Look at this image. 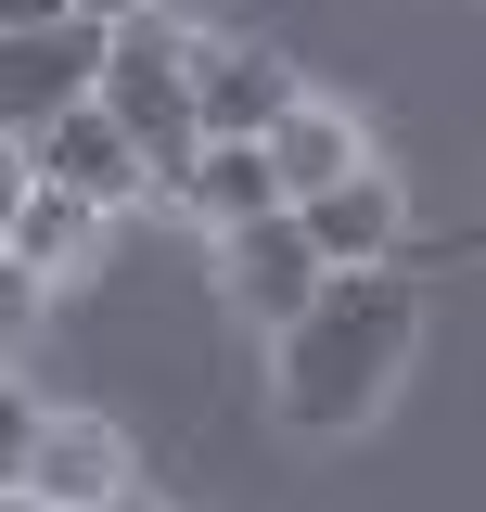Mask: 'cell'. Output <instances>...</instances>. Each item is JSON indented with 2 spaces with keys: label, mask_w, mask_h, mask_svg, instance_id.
Masks as SVG:
<instances>
[{
  "label": "cell",
  "mask_w": 486,
  "mask_h": 512,
  "mask_svg": "<svg viewBox=\"0 0 486 512\" xmlns=\"http://www.w3.org/2000/svg\"><path fill=\"white\" fill-rule=\"evenodd\" d=\"M64 13H77V26H103V39H116V26H141V13H167V0H64Z\"/></svg>",
  "instance_id": "14"
},
{
  "label": "cell",
  "mask_w": 486,
  "mask_h": 512,
  "mask_svg": "<svg viewBox=\"0 0 486 512\" xmlns=\"http://www.w3.org/2000/svg\"><path fill=\"white\" fill-rule=\"evenodd\" d=\"M410 346H423L410 269H333L320 308H307L295 333H269V410H282V436H307V448L371 436V423L397 410Z\"/></svg>",
  "instance_id": "1"
},
{
  "label": "cell",
  "mask_w": 486,
  "mask_h": 512,
  "mask_svg": "<svg viewBox=\"0 0 486 512\" xmlns=\"http://www.w3.org/2000/svg\"><path fill=\"white\" fill-rule=\"evenodd\" d=\"M103 512H141V500H103Z\"/></svg>",
  "instance_id": "17"
},
{
  "label": "cell",
  "mask_w": 486,
  "mask_h": 512,
  "mask_svg": "<svg viewBox=\"0 0 486 512\" xmlns=\"http://www.w3.org/2000/svg\"><path fill=\"white\" fill-rule=\"evenodd\" d=\"M103 231H116L103 205H77V192H26V218H13V244H0V256L52 295L64 269H90V256H103Z\"/></svg>",
  "instance_id": "11"
},
{
  "label": "cell",
  "mask_w": 486,
  "mask_h": 512,
  "mask_svg": "<svg viewBox=\"0 0 486 512\" xmlns=\"http://www.w3.org/2000/svg\"><path fill=\"white\" fill-rule=\"evenodd\" d=\"M26 180H39V192H77V205H103V218H128V205L154 192V167H141V141L90 103V116H64V128L26 141Z\"/></svg>",
  "instance_id": "5"
},
{
  "label": "cell",
  "mask_w": 486,
  "mask_h": 512,
  "mask_svg": "<svg viewBox=\"0 0 486 512\" xmlns=\"http://www.w3.org/2000/svg\"><path fill=\"white\" fill-rule=\"evenodd\" d=\"M295 103H307V90H295V64L269 52V39H205V77H192L205 141H269Z\"/></svg>",
  "instance_id": "6"
},
{
  "label": "cell",
  "mask_w": 486,
  "mask_h": 512,
  "mask_svg": "<svg viewBox=\"0 0 486 512\" xmlns=\"http://www.w3.org/2000/svg\"><path fill=\"white\" fill-rule=\"evenodd\" d=\"M26 192H39V180H26V141H0V244H13V218H26Z\"/></svg>",
  "instance_id": "13"
},
{
  "label": "cell",
  "mask_w": 486,
  "mask_h": 512,
  "mask_svg": "<svg viewBox=\"0 0 486 512\" xmlns=\"http://www.w3.org/2000/svg\"><path fill=\"white\" fill-rule=\"evenodd\" d=\"M256 154H269V180H282V205H320V192H346V180L371 167V128L346 116V103H320V90H307V103H295L282 128H269Z\"/></svg>",
  "instance_id": "9"
},
{
  "label": "cell",
  "mask_w": 486,
  "mask_h": 512,
  "mask_svg": "<svg viewBox=\"0 0 486 512\" xmlns=\"http://www.w3.org/2000/svg\"><path fill=\"white\" fill-rule=\"evenodd\" d=\"M295 231L320 244V269H397V231H410V192H397V167H359L346 192H320V205H295Z\"/></svg>",
  "instance_id": "8"
},
{
  "label": "cell",
  "mask_w": 486,
  "mask_h": 512,
  "mask_svg": "<svg viewBox=\"0 0 486 512\" xmlns=\"http://www.w3.org/2000/svg\"><path fill=\"white\" fill-rule=\"evenodd\" d=\"M0 512H39V500H26V487H0Z\"/></svg>",
  "instance_id": "16"
},
{
  "label": "cell",
  "mask_w": 486,
  "mask_h": 512,
  "mask_svg": "<svg viewBox=\"0 0 486 512\" xmlns=\"http://www.w3.org/2000/svg\"><path fill=\"white\" fill-rule=\"evenodd\" d=\"M26 26H64V0H0V39H26Z\"/></svg>",
  "instance_id": "15"
},
{
  "label": "cell",
  "mask_w": 486,
  "mask_h": 512,
  "mask_svg": "<svg viewBox=\"0 0 486 512\" xmlns=\"http://www.w3.org/2000/svg\"><path fill=\"white\" fill-rule=\"evenodd\" d=\"M320 282H333V269H320V244L295 231V205L218 244V295H231V308L256 320V333H295V320L320 308Z\"/></svg>",
  "instance_id": "4"
},
{
  "label": "cell",
  "mask_w": 486,
  "mask_h": 512,
  "mask_svg": "<svg viewBox=\"0 0 486 512\" xmlns=\"http://www.w3.org/2000/svg\"><path fill=\"white\" fill-rule=\"evenodd\" d=\"M26 500H39V512L128 500V436L103 423V410H52V423H39V461H26Z\"/></svg>",
  "instance_id": "7"
},
{
  "label": "cell",
  "mask_w": 486,
  "mask_h": 512,
  "mask_svg": "<svg viewBox=\"0 0 486 512\" xmlns=\"http://www.w3.org/2000/svg\"><path fill=\"white\" fill-rule=\"evenodd\" d=\"M192 77H205V26H180V13H141V26H116V52H103V116L141 141L154 192H180L192 154H205Z\"/></svg>",
  "instance_id": "2"
},
{
  "label": "cell",
  "mask_w": 486,
  "mask_h": 512,
  "mask_svg": "<svg viewBox=\"0 0 486 512\" xmlns=\"http://www.w3.org/2000/svg\"><path fill=\"white\" fill-rule=\"evenodd\" d=\"M39 423H52V397H26V384L0 372V487H26V461H39Z\"/></svg>",
  "instance_id": "12"
},
{
  "label": "cell",
  "mask_w": 486,
  "mask_h": 512,
  "mask_svg": "<svg viewBox=\"0 0 486 512\" xmlns=\"http://www.w3.org/2000/svg\"><path fill=\"white\" fill-rule=\"evenodd\" d=\"M167 205H180L192 231H218V244H231V231H256V218H282V180H269V154H256V141H205V154H192V180L167 192Z\"/></svg>",
  "instance_id": "10"
},
{
  "label": "cell",
  "mask_w": 486,
  "mask_h": 512,
  "mask_svg": "<svg viewBox=\"0 0 486 512\" xmlns=\"http://www.w3.org/2000/svg\"><path fill=\"white\" fill-rule=\"evenodd\" d=\"M103 26H26V39H0V141H39V128H64V116H90L103 103Z\"/></svg>",
  "instance_id": "3"
}]
</instances>
